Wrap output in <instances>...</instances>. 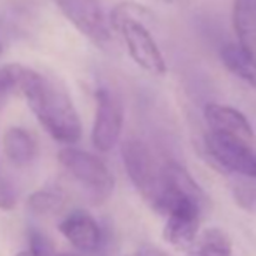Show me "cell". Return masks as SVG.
Listing matches in <instances>:
<instances>
[{"instance_id":"obj_2","label":"cell","mask_w":256,"mask_h":256,"mask_svg":"<svg viewBox=\"0 0 256 256\" xmlns=\"http://www.w3.org/2000/svg\"><path fill=\"white\" fill-rule=\"evenodd\" d=\"M152 21V14L146 7L136 2H120L115 6L110 16V26L124 40L129 56L146 74L160 75L166 74V60L158 49L152 32L146 26Z\"/></svg>"},{"instance_id":"obj_21","label":"cell","mask_w":256,"mask_h":256,"mask_svg":"<svg viewBox=\"0 0 256 256\" xmlns=\"http://www.w3.org/2000/svg\"><path fill=\"white\" fill-rule=\"evenodd\" d=\"M56 256H78V254H75V253H61V254H56Z\"/></svg>"},{"instance_id":"obj_13","label":"cell","mask_w":256,"mask_h":256,"mask_svg":"<svg viewBox=\"0 0 256 256\" xmlns=\"http://www.w3.org/2000/svg\"><path fill=\"white\" fill-rule=\"evenodd\" d=\"M186 256H232V242L220 228H208L199 234Z\"/></svg>"},{"instance_id":"obj_22","label":"cell","mask_w":256,"mask_h":256,"mask_svg":"<svg viewBox=\"0 0 256 256\" xmlns=\"http://www.w3.org/2000/svg\"><path fill=\"white\" fill-rule=\"evenodd\" d=\"M0 54H2V46H0Z\"/></svg>"},{"instance_id":"obj_16","label":"cell","mask_w":256,"mask_h":256,"mask_svg":"<svg viewBox=\"0 0 256 256\" xmlns=\"http://www.w3.org/2000/svg\"><path fill=\"white\" fill-rule=\"evenodd\" d=\"M28 251L34 256H56L52 242L38 228L28 230Z\"/></svg>"},{"instance_id":"obj_14","label":"cell","mask_w":256,"mask_h":256,"mask_svg":"<svg viewBox=\"0 0 256 256\" xmlns=\"http://www.w3.org/2000/svg\"><path fill=\"white\" fill-rule=\"evenodd\" d=\"M66 204V196L61 188L56 186H46L34 192L26 200V206L34 214H58L63 211Z\"/></svg>"},{"instance_id":"obj_15","label":"cell","mask_w":256,"mask_h":256,"mask_svg":"<svg viewBox=\"0 0 256 256\" xmlns=\"http://www.w3.org/2000/svg\"><path fill=\"white\" fill-rule=\"evenodd\" d=\"M24 64L7 63L0 66V110L6 106L14 92H20L21 77H23Z\"/></svg>"},{"instance_id":"obj_9","label":"cell","mask_w":256,"mask_h":256,"mask_svg":"<svg viewBox=\"0 0 256 256\" xmlns=\"http://www.w3.org/2000/svg\"><path fill=\"white\" fill-rule=\"evenodd\" d=\"M60 232L66 240L82 253H94L102 244V228L89 212L77 209L61 220Z\"/></svg>"},{"instance_id":"obj_3","label":"cell","mask_w":256,"mask_h":256,"mask_svg":"<svg viewBox=\"0 0 256 256\" xmlns=\"http://www.w3.org/2000/svg\"><path fill=\"white\" fill-rule=\"evenodd\" d=\"M122 160L140 196L155 211H160V204L164 199V176H162V164L155 158L152 150L142 140H126L122 143Z\"/></svg>"},{"instance_id":"obj_12","label":"cell","mask_w":256,"mask_h":256,"mask_svg":"<svg viewBox=\"0 0 256 256\" xmlns=\"http://www.w3.org/2000/svg\"><path fill=\"white\" fill-rule=\"evenodd\" d=\"M220 58L230 74L256 88V60L250 52L244 51L239 44L230 42L220 49Z\"/></svg>"},{"instance_id":"obj_5","label":"cell","mask_w":256,"mask_h":256,"mask_svg":"<svg viewBox=\"0 0 256 256\" xmlns=\"http://www.w3.org/2000/svg\"><path fill=\"white\" fill-rule=\"evenodd\" d=\"M64 18L103 51H110L114 44L110 20L100 0H52Z\"/></svg>"},{"instance_id":"obj_8","label":"cell","mask_w":256,"mask_h":256,"mask_svg":"<svg viewBox=\"0 0 256 256\" xmlns=\"http://www.w3.org/2000/svg\"><path fill=\"white\" fill-rule=\"evenodd\" d=\"M204 118L212 134L228 136V138L240 140L250 145L254 142L253 126L250 124L246 115L237 108L228 106V104L209 103L204 108Z\"/></svg>"},{"instance_id":"obj_11","label":"cell","mask_w":256,"mask_h":256,"mask_svg":"<svg viewBox=\"0 0 256 256\" xmlns=\"http://www.w3.org/2000/svg\"><path fill=\"white\" fill-rule=\"evenodd\" d=\"M37 142L23 128H9L4 134V152L16 166H28L37 157Z\"/></svg>"},{"instance_id":"obj_10","label":"cell","mask_w":256,"mask_h":256,"mask_svg":"<svg viewBox=\"0 0 256 256\" xmlns=\"http://www.w3.org/2000/svg\"><path fill=\"white\" fill-rule=\"evenodd\" d=\"M232 21L237 44L256 60V0H234Z\"/></svg>"},{"instance_id":"obj_1","label":"cell","mask_w":256,"mask_h":256,"mask_svg":"<svg viewBox=\"0 0 256 256\" xmlns=\"http://www.w3.org/2000/svg\"><path fill=\"white\" fill-rule=\"evenodd\" d=\"M20 92L52 140L64 145H74L80 140V117L60 80L26 66L21 77Z\"/></svg>"},{"instance_id":"obj_19","label":"cell","mask_w":256,"mask_h":256,"mask_svg":"<svg viewBox=\"0 0 256 256\" xmlns=\"http://www.w3.org/2000/svg\"><path fill=\"white\" fill-rule=\"evenodd\" d=\"M134 256H171V254L158 250V248H155V246H145V248H142Z\"/></svg>"},{"instance_id":"obj_4","label":"cell","mask_w":256,"mask_h":256,"mask_svg":"<svg viewBox=\"0 0 256 256\" xmlns=\"http://www.w3.org/2000/svg\"><path fill=\"white\" fill-rule=\"evenodd\" d=\"M58 160L68 171V174L88 192L94 204L108 200L114 194L115 180L106 164L96 155L80 148L66 146L60 150Z\"/></svg>"},{"instance_id":"obj_20","label":"cell","mask_w":256,"mask_h":256,"mask_svg":"<svg viewBox=\"0 0 256 256\" xmlns=\"http://www.w3.org/2000/svg\"><path fill=\"white\" fill-rule=\"evenodd\" d=\"M16 256H34V254H32L28 250H24V251H21V253H18Z\"/></svg>"},{"instance_id":"obj_18","label":"cell","mask_w":256,"mask_h":256,"mask_svg":"<svg viewBox=\"0 0 256 256\" xmlns=\"http://www.w3.org/2000/svg\"><path fill=\"white\" fill-rule=\"evenodd\" d=\"M18 202V192L9 178H0V209L10 211Z\"/></svg>"},{"instance_id":"obj_6","label":"cell","mask_w":256,"mask_h":256,"mask_svg":"<svg viewBox=\"0 0 256 256\" xmlns=\"http://www.w3.org/2000/svg\"><path fill=\"white\" fill-rule=\"evenodd\" d=\"M124 126V106L118 96L108 88L96 92V114L92 124L91 140L100 152H110L118 143Z\"/></svg>"},{"instance_id":"obj_17","label":"cell","mask_w":256,"mask_h":256,"mask_svg":"<svg viewBox=\"0 0 256 256\" xmlns=\"http://www.w3.org/2000/svg\"><path fill=\"white\" fill-rule=\"evenodd\" d=\"M234 199L244 211L256 212V185L254 183H237L234 186Z\"/></svg>"},{"instance_id":"obj_7","label":"cell","mask_w":256,"mask_h":256,"mask_svg":"<svg viewBox=\"0 0 256 256\" xmlns=\"http://www.w3.org/2000/svg\"><path fill=\"white\" fill-rule=\"evenodd\" d=\"M206 150L211 158L226 172H236L256 182V152L250 143L209 132Z\"/></svg>"}]
</instances>
